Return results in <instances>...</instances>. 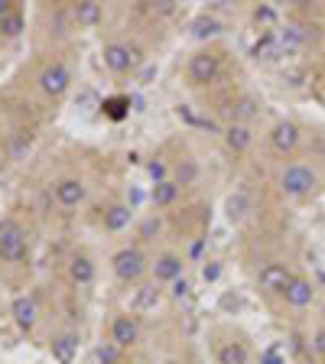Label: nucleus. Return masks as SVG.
I'll use <instances>...</instances> for the list:
<instances>
[{
  "label": "nucleus",
  "instance_id": "nucleus-14",
  "mask_svg": "<svg viewBox=\"0 0 325 364\" xmlns=\"http://www.w3.org/2000/svg\"><path fill=\"white\" fill-rule=\"evenodd\" d=\"M69 277L72 283H78V287H88V283H94V264H92V257L85 254H75L69 260Z\"/></svg>",
  "mask_w": 325,
  "mask_h": 364
},
{
  "label": "nucleus",
  "instance_id": "nucleus-3",
  "mask_svg": "<svg viewBox=\"0 0 325 364\" xmlns=\"http://www.w3.org/2000/svg\"><path fill=\"white\" fill-rule=\"evenodd\" d=\"M111 267H114V273L124 280V283H137V280L143 277V270H147V260H143V254H140L137 248H124L111 257Z\"/></svg>",
  "mask_w": 325,
  "mask_h": 364
},
{
  "label": "nucleus",
  "instance_id": "nucleus-23",
  "mask_svg": "<svg viewBox=\"0 0 325 364\" xmlns=\"http://www.w3.org/2000/svg\"><path fill=\"white\" fill-rule=\"evenodd\" d=\"M302 39H306V33H302V26H296V23H290L287 30L277 36V43H280V49H287V53H293L296 46H299Z\"/></svg>",
  "mask_w": 325,
  "mask_h": 364
},
{
  "label": "nucleus",
  "instance_id": "nucleus-27",
  "mask_svg": "<svg viewBox=\"0 0 325 364\" xmlns=\"http://www.w3.org/2000/svg\"><path fill=\"white\" fill-rule=\"evenodd\" d=\"M121 355H124V348H117L114 341H104V345L98 348V361L101 364H117L121 361Z\"/></svg>",
  "mask_w": 325,
  "mask_h": 364
},
{
  "label": "nucleus",
  "instance_id": "nucleus-36",
  "mask_svg": "<svg viewBox=\"0 0 325 364\" xmlns=\"http://www.w3.org/2000/svg\"><path fill=\"white\" fill-rule=\"evenodd\" d=\"M153 299H156V289L147 287L143 289V296H140V306H153Z\"/></svg>",
  "mask_w": 325,
  "mask_h": 364
},
{
  "label": "nucleus",
  "instance_id": "nucleus-33",
  "mask_svg": "<svg viewBox=\"0 0 325 364\" xmlns=\"http://www.w3.org/2000/svg\"><path fill=\"white\" fill-rule=\"evenodd\" d=\"M218 273H221V267H218V264H205V267H202V277H205V283H215Z\"/></svg>",
  "mask_w": 325,
  "mask_h": 364
},
{
  "label": "nucleus",
  "instance_id": "nucleus-19",
  "mask_svg": "<svg viewBox=\"0 0 325 364\" xmlns=\"http://www.w3.org/2000/svg\"><path fill=\"white\" fill-rule=\"evenodd\" d=\"M248 361H250V355L241 341H228V345L218 348V364H248Z\"/></svg>",
  "mask_w": 325,
  "mask_h": 364
},
{
  "label": "nucleus",
  "instance_id": "nucleus-26",
  "mask_svg": "<svg viewBox=\"0 0 325 364\" xmlns=\"http://www.w3.org/2000/svg\"><path fill=\"white\" fill-rule=\"evenodd\" d=\"M195 179H199V166H195L192 160H182V163L176 166V179H172V182H176V186H189Z\"/></svg>",
  "mask_w": 325,
  "mask_h": 364
},
{
  "label": "nucleus",
  "instance_id": "nucleus-24",
  "mask_svg": "<svg viewBox=\"0 0 325 364\" xmlns=\"http://www.w3.org/2000/svg\"><path fill=\"white\" fill-rule=\"evenodd\" d=\"M260 114V108H257L254 98H241L238 104H234V124H244V121H254V117Z\"/></svg>",
  "mask_w": 325,
  "mask_h": 364
},
{
  "label": "nucleus",
  "instance_id": "nucleus-10",
  "mask_svg": "<svg viewBox=\"0 0 325 364\" xmlns=\"http://www.w3.org/2000/svg\"><path fill=\"white\" fill-rule=\"evenodd\" d=\"M283 299H287L293 309H306V306H312V299H316V287H312L306 277H293L290 287L283 289Z\"/></svg>",
  "mask_w": 325,
  "mask_h": 364
},
{
  "label": "nucleus",
  "instance_id": "nucleus-20",
  "mask_svg": "<svg viewBox=\"0 0 325 364\" xmlns=\"http://www.w3.org/2000/svg\"><path fill=\"white\" fill-rule=\"evenodd\" d=\"M179 195V186L172 182V179H166V182H156L153 192H150V199H153L156 209H166V205H172Z\"/></svg>",
  "mask_w": 325,
  "mask_h": 364
},
{
  "label": "nucleus",
  "instance_id": "nucleus-25",
  "mask_svg": "<svg viewBox=\"0 0 325 364\" xmlns=\"http://www.w3.org/2000/svg\"><path fill=\"white\" fill-rule=\"evenodd\" d=\"M20 30H23V13H7L4 20H0V36H7V39H13V36H20Z\"/></svg>",
  "mask_w": 325,
  "mask_h": 364
},
{
  "label": "nucleus",
  "instance_id": "nucleus-7",
  "mask_svg": "<svg viewBox=\"0 0 325 364\" xmlns=\"http://www.w3.org/2000/svg\"><path fill=\"white\" fill-rule=\"evenodd\" d=\"M290 280H293V273H290L287 264H267L257 273V283H260V289H267V293H283V289L290 287Z\"/></svg>",
  "mask_w": 325,
  "mask_h": 364
},
{
  "label": "nucleus",
  "instance_id": "nucleus-13",
  "mask_svg": "<svg viewBox=\"0 0 325 364\" xmlns=\"http://www.w3.org/2000/svg\"><path fill=\"white\" fill-rule=\"evenodd\" d=\"M153 277L160 280V283H176V280H182V260H179L176 254H162V257H156Z\"/></svg>",
  "mask_w": 325,
  "mask_h": 364
},
{
  "label": "nucleus",
  "instance_id": "nucleus-29",
  "mask_svg": "<svg viewBox=\"0 0 325 364\" xmlns=\"http://www.w3.org/2000/svg\"><path fill=\"white\" fill-rule=\"evenodd\" d=\"M254 20H257V23H273V20H277V10H273V7H257L254 10Z\"/></svg>",
  "mask_w": 325,
  "mask_h": 364
},
{
  "label": "nucleus",
  "instance_id": "nucleus-1",
  "mask_svg": "<svg viewBox=\"0 0 325 364\" xmlns=\"http://www.w3.org/2000/svg\"><path fill=\"white\" fill-rule=\"evenodd\" d=\"M319 186V172L306 163H290L287 170L280 172V192L290 199H302Z\"/></svg>",
  "mask_w": 325,
  "mask_h": 364
},
{
  "label": "nucleus",
  "instance_id": "nucleus-6",
  "mask_svg": "<svg viewBox=\"0 0 325 364\" xmlns=\"http://www.w3.org/2000/svg\"><path fill=\"white\" fill-rule=\"evenodd\" d=\"M140 62V49L133 46H124V43H111V46H104V65H108L111 72H131L133 65Z\"/></svg>",
  "mask_w": 325,
  "mask_h": 364
},
{
  "label": "nucleus",
  "instance_id": "nucleus-37",
  "mask_svg": "<svg viewBox=\"0 0 325 364\" xmlns=\"http://www.w3.org/2000/svg\"><path fill=\"white\" fill-rule=\"evenodd\" d=\"M7 13H13V7H10L7 0H0V20H4V16H7Z\"/></svg>",
  "mask_w": 325,
  "mask_h": 364
},
{
  "label": "nucleus",
  "instance_id": "nucleus-38",
  "mask_svg": "<svg viewBox=\"0 0 325 364\" xmlns=\"http://www.w3.org/2000/svg\"><path fill=\"white\" fill-rule=\"evenodd\" d=\"M162 364H182V361H176V358H170V361H162Z\"/></svg>",
  "mask_w": 325,
  "mask_h": 364
},
{
  "label": "nucleus",
  "instance_id": "nucleus-31",
  "mask_svg": "<svg viewBox=\"0 0 325 364\" xmlns=\"http://www.w3.org/2000/svg\"><path fill=\"white\" fill-rule=\"evenodd\" d=\"M189 289H192V287H189V280H186V277L172 283V296H176V299H186V296H189Z\"/></svg>",
  "mask_w": 325,
  "mask_h": 364
},
{
  "label": "nucleus",
  "instance_id": "nucleus-12",
  "mask_svg": "<svg viewBox=\"0 0 325 364\" xmlns=\"http://www.w3.org/2000/svg\"><path fill=\"white\" fill-rule=\"evenodd\" d=\"M55 199L62 209H78L85 202V182L82 179H59L55 182Z\"/></svg>",
  "mask_w": 325,
  "mask_h": 364
},
{
  "label": "nucleus",
  "instance_id": "nucleus-35",
  "mask_svg": "<svg viewBox=\"0 0 325 364\" xmlns=\"http://www.w3.org/2000/svg\"><path fill=\"white\" fill-rule=\"evenodd\" d=\"M260 364H287V361L280 358V351H277V348H270L267 355H263V361H260Z\"/></svg>",
  "mask_w": 325,
  "mask_h": 364
},
{
  "label": "nucleus",
  "instance_id": "nucleus-9",
  "mask_svg": "<svg viewBox=\"0 0 325 364\" xmlns=\"http://www.w3.org/2000/svg\"><path fill=\"white\" fill-rule=\"evenodd\" d=\"M140 338V326L133 316H114V322H111V341H114L117 348H131V345H137Z\"/></svg>",
  "mask_w": 325,
  "mask_h": 364
},
{
  "label": "nucleus",
  "instance_id": "nucleus-17",
  "mask_svg": "<svg viewBox=\"0 0 325 364\" xmlns=\"http://www.w3.org/2000/svg\"><path fill=\"white\" fill-rule=\"evenodd\" d=\"M75 20H78V26H98L101 23V4H94V0H85V4H75Z\"/></svg>",
  "mask_w": 325,
  "mask_h": 364
},
{
  "label": "nucleus",
  "instance_id": "nucleus-32",
  "mask_svg": "<svg viewBox=\"0 0 325 364\" xmlns=\"http://www.w3.org/2000/svg\"><path fill=\"white\" fill-rule=\"evenodd\" d=\"M143 238H153V234H160V218H147V221H143Z\"/></svg>",
  "mask_w": 325,
  "mask_h": 364
},
{
  "label": "nucleus",
  "instance_id": "nucleus-22",
  "mask_svg": "<svg viewBox=\"0 0 325 364\" xmlns=\"http://www.w3.org/2000/svg\"><path fill=\"white\" fill-rule=\"evenodd\" d=\"M221 33V23H218L215 16H199L192 23V36L195 39H211V36H218Z\"/></svg>",
  "mask_w": 325,
  "mask_h": 364
},
{
  "label": "nucleus",
  "instance_id": "nucleus-30",
  "mask_svg": "<svg viewBox=\"0 0 325 364\" xmlns=\"http://www.w3.org/2000/svg\"><path fill=\"white\" fill-rule=\"evenodd\" d=\"M147 170H150V176H153V182H166V163L153 160V163H150Z\"/></svg>",
  "mask_w": 325,
  "mask_h": 364
},
{
  "label": "nucleus",
  "instance_id": "nucleus-8",
  "mask_svg": "<svg viewBox=\"0 0 325 364\" xmlns=\"http://www.w3.org/2000/svg\"><path fill=\"white\" fill-rule=\"evenodd\" d=\"M270 147L277 150V153H293V150L299 147V127H296L293 121H277L270 131Z\"/></svg>",
  "mask_w": 325,
  "mask_h": 364
},
{
  "label": "nucleus",
  "instance_id": "nucleus-16",
  "mask_svg": "<svg viewBox=\"0 0 325 364\" xmlns=\"http://www.w3.org/2000/svg\"><path fill=\"white\" fill-rule=\"evenodd\" d=\"M250 140H254V137H250V127L248 124H231L225 131V143L234 150V153H244V150L250 147Z\"/></svg>",
  "mask_w": 325,
  "mask_h": 364
},
{
  "label": "nucleus",
  "instance_id": "nucleus-15",
  "mask_svg": "<svg viewBox=\"0 0 325 364\" xmlns=\"http://www.w3.org/2000/svg\"><path fill=\"white\" fill-rule=\"evenodd\" d=\"M75 351H78V338L75 335H59V338H53V358L59 364H72L75 361Z\"/></svg>",
  "mask_w": 325,
  "mask_h": 364
},
{
  "label": "nucleus",
  "instance_id": "nucleus-5",
  "mask_svg": "<svg viewBox=\"0 0 325 364\" xmlns=\"http://www.w3.org/2000/svg\"><path fill=\"white\" fill-rule=\"evenodd\" d=\"M69 85H72V75L62 62H49L46 69L39 72V88H43L49 98H62V94L69 92Z\"/></svg>",
  "mask_w": 325,
  "mask_h": 364
},
{
  "label": "nucleus",
  "instance_id": "nucleus-21",
  "mask_svg": "<svg viewBox=\"0 0 325 364\" xmlns=\"http://www.w3.org/2000/svg\"><path fill=\"white\" fill-rule=\"evenodd\" d=\"M225 215H228V221H241V218L248 215V195H244V192L228 195V202H225Z\"/></svg>",
  "mask_w": 325,
  "mask_h": 364
},
{
  "label": "nucleus",
  "instance_id": "nucleus-2",
  "mask_svg": "<svg viewBox=\"0 0 325 364\" xmlns=\"http://www.w3.org/2000/svg\"><path fill=\"white\" fill-rule=\"evenodd\" d=\"M26 257V231L13 218H0V260L20 264Z\"/></svg>",
  "mask_w": 325,
  "mask_h": 364
},
{
  "label": "nucleus",
  "instance_id": "nucleus-4",
  "mask_svg": "<svg viewBox=\"0 0 325 364\" xmlns=\"http://www.w3.org/2000/svg\"><path fill=\"white\" fill-rule=\"evenodd\" d=\"M218 69H221V62H218V55L209 53V49H202V53H195L192 59H189V82L192 85H209V82H215L218 78Z\"/></svg>",
  "mask_w": 325,
  "mask_h": 364
},
{
  "label": "nucleus",
  "instance_id": "nucleus-34",
  "mask_svg": "<svg viewBox=\"0 0 325 364\" xmlns=\"http://www.w3.org/2000/svg\"><path fill=\"white\" fill-rule=\"evenodd\" d=\"M312 348H316L319 355L325 358V329H319V332H316V338H312Z\"/></svg>",
  "mask_w": 325,
  "mask_h": 364
},
{
  "label": "nucleus",
  "instance_id": "nucleus-28",
  "mask_svg": "<svg viewBox=\"0 0 325 364\" xmlns=\"http://www.w3.org/2000/svg\"><path fill=\"white\" fill-rule=\"evenodd\" d=\"M127 108H131V101H127V98H108V101H104V111H108L114 121H121V117L127 114Z\"/></svg>",
  "mask_w": 325,
  "mask_h": 364
},
{
  "label": "nucleus",
  "instance_id": "nucleus-18",
  "mask_svg": "<svg viewBox=\"0 0 325 364\" xmlns=\"http://www.w3.org/2000/svg\"><path fill=\"white\" fill-rule=\"evenodd\" d=\"M127 225H131V205H111L104 211V228L108 231H124Z\"/></svg>",
  "mask_w": 325,
  "mask_h": 364
},
{
  "label": "nucleus",
  "instance_id": "nucleus-11",
  "mask_svg": "<svg viewBox=\"0 0 325 364\" xmlns=\"http://www.w3.org/2000/svg\"><path fill=\"white\" fill-rule=\"evenodd\" d=\"M10 316H13V322L23 332H30L33 326H36V319H39V306L33 296H16L13 302H10Z\"/></svg>",
  "mask_w": 325,
  "mask_h": 364
}]
</instances>
